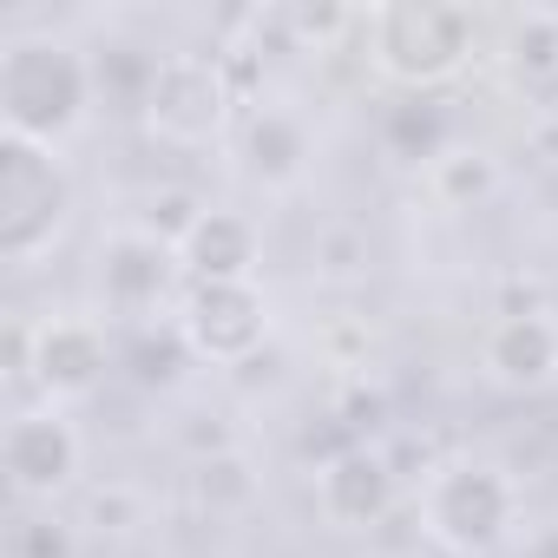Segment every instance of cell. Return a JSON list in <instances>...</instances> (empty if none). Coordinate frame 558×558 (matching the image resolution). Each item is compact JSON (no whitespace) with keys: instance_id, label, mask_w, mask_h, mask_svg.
Masks as SVG:
<instances>
[{"instance_id":"6da1fadb","label":"cell","mask_w":558,"mask_h":558,"mask_svg":"<svg viewBox=\"0 0 558 558\" xmlns=\"http://www.w3.org/2000/svg\"><path fill=\"white\" fill-rule=\"evenodd\" d=\"M93 53L53 40V34H21L0 47V125L8 138L60 151L86 112H93Z\"/></svg>"},{"instance_id":"7a4b0ae2","label":"cell","mask_w":558,"mask_h":558,"mask_svg":"<svg viewBox=\"0 0 558 558\" xmlns=\"http://www.w3.org/2000/svg\"><path fill=\"white\" fill-rule=\"evenodd\" d=\"M362 34H368V60L414 93L447 86L480 47L473 8H453V0H395V8H375L362 21Z\"/></svg>"},{"instance_id":"3957f363","label":"cell","mask_w":558,"mask_h":558,"mask_svg":"<svg viewBox=\"0 0 558 558\" xmlns=\"http://www.w3.org/2000/svg\"><path fill=\"white\" fill-rule=\"evenodd\" d=\"M421 532L453 558H493L519 532V486L493 460H447L421 486Z\"/></svg>"},{"instance_id":"277c9868","label":"cell","mask_w":558,"mask_h":558,"mask_svg":"<svg viewBox=\"0 0 558 558\" xmlns=\"http://www.w3.org/2000/svg\"><path fill=\"white\" fill-rule=\"evenodd\" d=\"M73 223V171L60 151L0 138V256L14 269L40 263Z\"/></svg>"},{"instance_id":"5b68a950","label":"cell","mask_w":558,"mask_h":558,"mask_svg":"<svg viewBox=\"0 0 558 558\" xmlns=\"http://www.w3.org/2000/svg\"><path fill=\"white\" fill-rule=\"evenodd\" d=\"M178 276H184L178 243H165L158 230H112L99 243V276H93V283H99V316L151 329L158 310L178 290Z\"/></svg>"},{"instance_id":"8992f818","label":"cell","mask_w":558,"mask_h":558,"mask_svg":"<svg viewBox=\"0 0 558 558\" xmlns=\"http://www.w3.org/2000/svg\"><path fill=\"white\" fill-rule=\"evenodd\" d=\"M230 106H236V86L217 53H171L151 80L145 125L165 145H210L230 125Z\"/></svg>"},{"instance_id":"52a82bcc","label":"cell","mask_w":558,"mask_h":558,"mask_svg":"<svg viewBox=\"0 0 558 558\" xmlns=\"http://www.w3.org/2000/svg\"><path fill=\"white\" fill-rule=\"evenodd\" d=\"M178 336L191 342L197 362L236 368L263 349L269 336V303L256 283H191L184 310H178Z\"/></svg>"},{"instance_id":"ba28073f","label":"cell","mask_w":558,"mask_h":558,"mask_svg":"<svg viewBox=\"0 0 558 558\" xmlns=\"http://www.w3.org/2000/svg\"><path fill=\"white\" fill-rule=\"evenodd\" d=\"M80 460H86V440L60 408H27L0 434V466H8V486L21 499H60L80 480Z\"/></svg>"},{"instance_id":"9c48e42d","label":"cell","mask_w":558,"mask_h":558,"mask_svg":"<svg viewBox=\"0 0 558 558\" xmlns=\"http://www.w3.org/2000/svg\"><path fill=\"white\" fill-rule=\"evenodd\" d=\"M112 362H119V349H112L99 316H53V323L34 329L27 375L47 401H80L112 375Z\"/></svg>"},{"instance_id":"30bf717a","label":"cell","mask_w":558,"mask_h":558,"mask_svg":"<svg viewBox=\"0 0 558 558\" xmlns=\"http://www.w3.org/2000/svg\"><path fill=\"white\" fill-rule=\"evenodd\" d=\"M480 368L486 381L512 395H538L558 381V323L545 310H512L480 336Z\"/></svg>"},{"instance_id":"8fae6325","label":"cell","mask_w":558,"mask_h":558,"mask_svg":"<svg viewBox=\"0 0 558 558\" xmlns=\"http://www.w3.org/2000/svg\"><path fill=\"white\" fill-rule=\"evenodd\" d=\"M316 506H323V519L342 525V532L381 525V519L395 512V473H388V460L368 453V447L336 453V460L323 466V480H316Z\"/></svg>"},{"instance_id":"7c38bea8","label":"cell","mask_w":558,"mask_h":558,"mask_svg":"<svg viewBox=\"0 0 558 558\" xmlns=\"http://www.w3.org/2000/svg\"><path fill=\"white\" fill-rule=\"evenodd\" d=\"M256 223L243 210H197L178 236V263L191 283H256Z\"/></svg>"},{"instance_id":"4fadbf2b","label":"cell","mask_w":558,"mask_h":558,"mask_svg":"<svg viewBox=\"0 0 558 558\" xmlns=\"http://www.w3.org/2000/svg\"><path fill=\"white\" fill-rule=\"evenodd\" d=\"M236 158H243V171L263 191H290L310 171L316 145H310V125L296 112H283V106H250V119L236 132Z\"/></svg>"},{"instance_id":"5bb4252c","label":"cell","mask_w":558,"mask_h":558,"mask_svg":"<svg viewBox=\"0 0 558 558\" xmlns=\"http://www.w3.org/2000/svg\"><path fill=\"white\" fill-rule=\"evenodd\" d=\"M158 53H138V47H99L93 53V93L99 99H119V106H138L151 99V80H158Z\"/></svg>"},{"instance_id":"9a60e30c","label":"cell","mask_w":558,"mask_h":558,"mask_svg":"<svg viewBox=\"0 0 558 558\" xmlns=\"http://www.w3.org/2000/svg\"><path fill=\"white\" fill-rule=\"evenodd\" d=\"M506 60H512V73H519L525 86H551V80H558V14H545V8L519 14Z\"/></svg>"},{"instance_id":"2e32d148","label":"cell","mask_w":558,"mask_h":558,"mask_svg":"<svg viewBox=\"0 0 558 558\" xmlns=\"http://www.w3.org/2000/svg\"><path fill=\"white\" fill-rule=\"evenodd\" d=\"M427 178H434V191H440V204H473V197H486L493 184H499V165L486 158V151H440L434 165H427Z\"/></svg>"},{"instance_id":"e0dca14e","label":"cell","mask_w":558,"mask_h":558,"mask_svg":"<svg viewBox=\"0 0 558 558\" xmlns=\"http://www.w3.org/2000/svg\"><path fill=\"white\" fill-rule=\"evenodd\" d=\"M401 138H414V158H440L447 151V119H440V106H427V99H408V106H395L388 112V145L401 151Z\"/></svg>"},{"instance_id":"ac0fdd59","label":"cell","mask_w":558,"mask_h":558,"mask_svg":"<svg viewBox=\"0 0 558 558\" xmlns=\"http://www.w3.org/2000/svg\"><path fill=\"white\" fill-rule=\"evenodd\" d=\"M8 558H73V525L66 519H21L8 538Z\"/></svg>"},{"instance_id":"d6986e66","label":"cell","mask_w":558,"mask_h":558,"mask_svg":"<svg viewBox=\"0 0 558 558\" xmlns=\"http://www.w3.org/2000/svg\"><path fill=\"white\" fill-rule=\"evenodd\" d=\"M197 499H204V506H236V499H250V466H243L236 453L197 460Z\"/></svg>"},{"instance_id":"ffe728a7","label":"cell","mask_w":558,"mask_h":558,"mask_svg":"<svg viewBox=\"0 0 558 558\" xmlns=\"http://www.w3.org/2000/svg\"><path fill=\"white\" fill-rule=\"evenodd\" d=\"M519 558H558V525H545V532H532V538L519 545Z\"/></svg>"}]
</instances>
